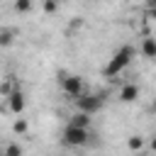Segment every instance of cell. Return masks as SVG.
I'll return each mask as SVG.
<instances>
[{
    "instance_id": "6da1fadb",
    "label": "cell",
    "mask_w": 156,
    "mask_h": 156,
    "mask_svg": "<svg viewBox=\"0 0 156 156\" xmlns=\"http://www.w3.org/2000/svg\"><path fill=\"white\" fill-rule=\"evenodd\" d=\"M132 56H134V49H132V46H122V49L107 61V66H105V76H107V78H115L117 73H122L124 66H129Z\"/></svg>"
},
{
    "instance_id": "7a4b0ae2",
    "label": "cell",
    "mask_w": 156,
    "mask_h": 156,
    "mask_svg": "<svg viewBox=\"0 0 156 156\" xmlns=\"http://www.w3.org/2000/svg\"><path fill=\"white\" fill-rule=\"evenodd\" d=\"M88 129H83V127H76V124H68L66 129H63V144L66 146H85L88 144Z\"/></svg>"
},
{
    "instance_id": "3957f363",
    "label": "cell",
    "mask_w": 156,
    "mask_h": 156,
    "mask_svg": "<svg viewBox=\"0 0 156 156\" xmlns=\"http://www.w3.org/2000/svg\"><path fill=\"white\" fill-rule=\"evenodd\" d=\"M76 107L78 112H85V115H93L102 107V98L100 95H93V93H83L76 98Z\"/></svg>"
},
{
    "instance_id": "277c9868",
    "label": "cell",
    "mask_w": 156,
    "mask_h": 156,
    "mask_svg": "<svg viewBox=\"0 0 156 156\" xmlns=\"http://www.w3.org/2000/svg\"><path fill=\"white\" fill-rule=\"evenodd\" d=\"M61 88H63V93L71 95V98L83 95V80H80L78 76H66V78L61 80Z\"/></svg>"
},
{
    "instance_id": "5b68a950",
    "label": "cell",
    "mask_w": 156,
    "mask_h": 156,
    "mask_svg": "<svg viewBox=\"0 0 156 156\" xmlns=\"http://www.w3.org/2000/svg\"><path fill=\"white\" fill-rule=\"evenodd\" d=\"M7 102H10V110H12L15 115H22V110H24V105H27V102H24V93H22L20 88L7 98Z\"/></svg>"
},
{
    "instance_id": "8992f818",
    "label": "cell",
    "mask_w": 156,
    "mask_h": 156,
    "mask_svg": "<svg viewBox=\"0 0 156 156\" xmlns=\"http://www.w3.org/2000/svg\"><path fill=\"white\" fill-rule=\"evenodd\" d=\"M136 98H139V85H136V83L122 85V90H119V100H122V102H134Z\"/></svg>"
},
{
    "instance_id": "52a82bcc",
    "label": "cell",
    "mask_w": 156,
    "mask_h": 156,
    "mask_svg": "<svg viewBox=\"0 0 156 156\" xmlns=\"http://www.w3.org/2000/svg\"><path fill=\"white\" fill-rule=\"evenodd\" d=\"M0 156H22V146L15 141H5L0 144Z\"/></svg>"
},
{
    "instance_id": "ba28073f",
    "label": "cell",
    "mask_w": 156,
    "mask_h": 156,
    "mask_svg": "<svg viewBox=\"0 0 156 156\" xmlns=\"http://www.w3.org/2000/svg\"><path fill=\"white\" fill-rule=\"evenodd\" d=\"M141 54L146 58H156V39L154 37H149V39L141 41Z\"/></svg>"
},
{
    "instance_id": "9c48e42d",
    "label": "cell",
    "mask_w": 156,
    "mask_h": 156,
    "mask_svg": "<svg viewBox=\"0 0 156 156\" xmlns=\"http://www.w3.org/2000/svg\"><path fill=\"white\" fill-rule=\"evenodd\" d=\"M68 124H76V127L88 129V127H90V115H85V112H76V115L71 117V122H68Z\"/></svg>"
},
{
    "instance_id": "30bf717a",
    "label": "cell",
    "mask_w": 156,
    "mask_h": 156,
    "mask_svg": "<svg viewBox=\"0 0 156 156\" xmlns=\"http://www.w3.org/2000/svg\"><path fill=\"white\" fill-rule=\"evenodd\" d=\"M12 132H15V134H27V132H29L27 119H24V117H17V119L12 122Z\"/></svg>"
},
{
    "instance_id": "8fae6325",
    "label": "cell",
    "mask_w": 156,
    "mask_h": 156,
    "mask_svg": "<svg viewBox=\"0 0 156 156\" xmlns=\"http://www.w3.org/2000/svg\"><path fill=\"white\" fill-rule=\"evenodd\" d=\"M127 146H129V151H139V149L144 146V139H141L139 134H134V136L127 139Z\"/></svg>"
},
{
    "instance_id": "7c38bea8",
    "label": "cell",
    "mask_w": 156,
    "mask_h": 156,
    "mask_svg": "<svg viewBox=\"0 0 156 156\" xmlns=\"http://www.w3.org/2000/svg\"><path fill=\"white\" fill-rule=\"evenodd\" d=\"M41 7L46 15H54V12H58V0H41Z\"/></svg>"
},
{
    "instance_id": "4fadbf2b",
    "label": "cell",
    "mask_w": 156,
    "mask_h": 156,
    "mask_svg": "<svg viewBox=\"0 0 156 156\" xmlns=\"http://www.w3.org/2000/svg\"><path fill=\"white\" fill-rule=\"evenodd\" d=\"M12 39H15V32L12 29H2L0 32V46H10Z\"/></svg>"
},
{
    "instance_id": "5bb4252c",
    "label": "cell",
    "mask_w": 156,
    "mask_h": 156,
    "mask_svg": "<svg viewBox=\"0 0 156 156\" xmlns=\"http://www.w3.org/2000/svg\"><path fill=\"white\" fill-rule=\"evenodd\" d=\"M32 5H34L32 0H15V12H22L24 15V12L32 10Z\"/></svg>"
},
{
    "instance_id": "9a60e30c",
    "label": "cell",
    "mask_w": 156,
    "mask_h": 156,
    "mask_svg": "<svg viewBox=\"0 0 156 156\" xmlns=\"http://www.w3.org/2000/svg\"><path fill=\"white\" fill-rule=\"evenodd\" d=\"M151 149H154V151H156V136H154V139H151Z\"/></svg>"
},
{
    "instance_id": "2e32d148",
    "label": "cell",
    "mask_w": 156,
    "mask_h": 156,
    "mask_svg": "<svg viewBox=\"0 0 156 156\" xmlns=\"http://www.w3.org/2000/svg\"><path fill=\"white\" fill-rule=\"evenodd\" d=\"M151 15H154V17H156V7H154V10H151Z\"/></svg>"
},
{
    "instance_id": "e0dca14e",
    "label": "cell",
    "mask_w": 156,
    "mask_h": 156,
    "mask_svg": "<svg viewBox=\"0 0 156 156\" xmlns=\"http://www.w3.org/2000/svg\"><path fill=\"white\" fill-rule=\"evenodd\" d=\"M154 110H156V100H154Z\"/></svg>"
},
{
    "instance_id": "ac0fdd59",
    "label": "cell",
    "mask_w": 156,
    "mask_h": 156,
    "mask_svg": "<svg viewBox=\"0 0 156 156\" xmlns=\"http://www.w3.org/2000/svg\"><path fill=\"white\" fill-rule=\"evenodd\" d=\"M154 39H156V34H154Z\"/></svg>"
},
{
    "instance_id": "d6986e66",
    "label": "cell",
    "mask_w": 156,
    "mask_h": 156,
    "mask_svg": "<svg viewBox=\"0 0 156 156\" xmlns=\"http://www.w3.org/2000/svg\"><path fill=\"white\" fill-rule=\"evenodd\" d=\"M58 2H61V0H58Z\"/></svg>"
}]
</instances>
